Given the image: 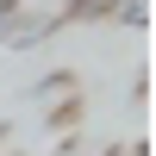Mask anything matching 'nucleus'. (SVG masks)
Listing matches in <instances>:
<instances>
[{
    "label": "nucleus",
    "mask_w": 156,
    "mask_h": 156,
    "mask_svg": "<svg viewBox=\"0 0 156 156\" xmlns=\"http://www.w3.org/2000/svg\"><path fill=\"white\" fill-rule=\"evenodd\" d=\"M19 12H25V0H0V44H6V31L19 25Z\"/></svg>",
    "instance_id": "obj_3"
},
{
    "label": "nucleus",
    "mask_w": 156,
    "mask_h": 156,
    "mask_svg": "<svg viewBox=\"0 0 156 156\" xmlns=\"http://www.w3.org/2000/svg\"><path fill=\"white\" fill-rule=\"evenodd\" d=\"M144 19H150V6H144V0H125V6H119V25H131V31H137Z\"/></svg>",
    "instance_id": "obj_4"
},
{
    "label": "nucleus",
    "mask_w": 156,
    "mask_h": 156,
    "mask_svg": "<svg viewBox=\"0 0 156 156\" xmlns=\"http://www.w3.org/2000/svg\"><path fill=\"white\" fill-rule=\"evenodd\" d=\"M56 31H62V12H31V6H25L19 25L6 31V50H37L44 37H56Z\"/></svg>",
    "instance_id": "obj_1"
},
{
    "label": "nucleus",
    "mask_w": 156,
    "mask_h": 156,
    "mask_svg": "<svg viewBox=\"0 0 156 156\" xmlns=\"http://www.w3.org/2000/svg\"><path fill=\"white\" fill-rule=\"evenodd\" d=\"M125 0H69L62 6V25H81V19H119Z\"/></svg>",
    "instance_id": "obj_2"
},
{
    "label": "nucleus",
    "mask_w": 156,
    "mask_h": 156,
    "mask_svg": "<svg viewBox=\"0 0 156 156\" xmlns=\"http://www.w3.org/2000/svg\"><path fill=\"white\" fill-rule=\"evenodd\" d=\"M0 137H6V125H0Z\"/></svg>",
    "instance_id": "obj_5"
}]
</instances>
